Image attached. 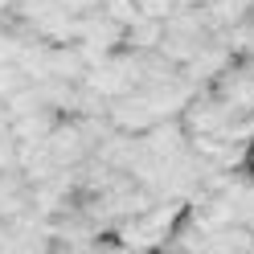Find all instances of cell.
<instances>
[{
  "label": "cell",
  "instance_id": "2",
  "mask_svg": "<svg viewBox=\"0 0 254 254\" xmlns=\"http://www.w3.org/2000/svg\"><path fill=\"white\" fill-rule=\"evenodd\" d=\"M58 119H62V111H54V107L29 111V115H17V119H12V135H17L21 144H45L50 131L58 127Z\"/></svg>",
  "mask_w": 254,
  "mask_h": 254
},
{
  "label": "cell",
  "instance_id": "9",
  "mask_svg": "<svg viewBox=\"0 0 254 254\" xmlns=\"http://www.w3.org/2000/svg\"><path fill=\"white\" fill-rule=\"evenodd\" d=\"M8 127H12V115H8V103L0 99V131H8Z\"/></svg>",
  "mask_w": 254,
  "mask_h": 254
},
{
  "label": "cell",
  "instance_id": "8",
  "mask_svg": "<svg viewBox=\"0 0 254 254\" xmlns=\"http://www.w3.org/2000/svg\"><path fill=\"white\" fill-rule=\"evenodd\" d=\"M8 246H12V226L0 217V250H8Z\"/></svg>",
  "mask_w": 254,
  "mask_h": 254
},
{
  "label": "cell",
  "instance_id": "1",
  "mask_svg": "<svg viewBox=\"0 0 254 254\" xmlns=\"http://www.w3.org/2000/svg\"><path fill=\"white\" fill-rule=\"evenodd\" d=\"M45 148H50V156L62 168H74V164H82V160L94 156V148L86 144V135H82V127H78L70 115L58 119V127L50 131V139H45Z\"/></svg>",
  "mask_w": 254,
  "mask_h": 254
},
{
  "label": "cell",
  "instance_id": "4",
  "mask_svg": "<svg viewBox=\"0 0 254 254\" xmlns=\"http://www.w3.org/2000/svg\"><path fill=\"white\" fill-rule=\"evenodd\" d=\"M103 12H107L111 21H119V25H135L139 17H144L135 0H103Z\"/></svg>",
  "mask_w": 254,
  "mask_h": 254
},
{
  "label": "cell",
  "instance_id": "6",
  "mask_svg": "<svg viewBox=\"0 0 254 254\" xmlns=\"http://www.w3.org/2000/svg\"><path fill=\"white\" fill-rule=\"evenodd\" d=\"M139 4V12H144V17H156V21H168L172 12H177V4H172V0H135Z\"/></svg>",
  "mask_w": 254,
  "mask_h": 254
},
{
  "label": "cell",
  "instance_id": "5",
  "mask_svg": "<svg viewBox=\"0 0 254 254\" xmlns=\"http://www.w3.org/2000/svg\"><path fill=\"white\" fill-rule=\"evenodd\" d=\"M25 82H29V78H25V70L17 66V62H0V99L17 94Z\"/></svg>",
  "mask_w": 254,
  "mask_h": 254
},
{
  "label": "cell",
  "instance_id": "3",
  "mask_svg": "<svg viewBox=\"0 0 254 254\" xmlns=\"http://www.w3.org/2000/svg\"><path fill=\"white\" fill-rule=\"evenodd\" d=\"M160 41H164V21H156V17H139L135 25H127L123 50H160Z\"/></svg>",
  "mask_w": 254,
  "mask_h": 254
},
{
  "label": "cell",
  "instance_id": "7",
  "mask_svg": "<svg viewBox=\"0 0 254 254\" xmlns=\"http://www.w3.org/2000/svg\"><path fill=\"white\" fill-rule=\"evenodd\" d=\"M66 12H74V17H86V12H99L103 8V0H58Z\"/></svg>",
  "mask_w": 254,
  "mask_h": 254
}]
</instances>
